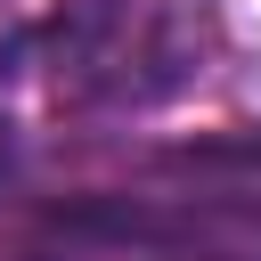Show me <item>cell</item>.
Masks as SVG:
<instances>
[{
	"instance_id": "cell-1",
	"label": "cell",
	"mask_w": 261,
	"mask_h": 261,
	"mask_svg": "<svg viewBox=\"0 0 261 261\" xmlns=\"http://www.w3.org/2000/svg\"><path fill=\"white\" fill-rule=\"evenodd\" d=\"M0 179H8V114H0Z\"/></svg>"
}]
</instances>
